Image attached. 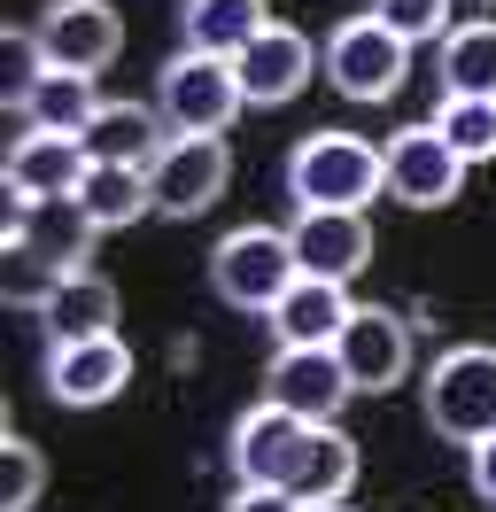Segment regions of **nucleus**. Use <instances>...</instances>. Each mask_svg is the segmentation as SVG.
<instances>
[{
    "mask_svg": "<svg viewBox=\"0 0 496 512\" xmlns=\"http://www.w3.org/2000/svg\"><path fill=\"white\" fill-rule=\"evenodd\" d=\"M388 194V163L357 132H303L287 148V202L295 210H365Z\"/></svg>",
    "mask_w": 496,
    "mask_h": 512,
    "instance_id": "nucleus-1",
    "label": "nucleus"
},
{
    "mask_svg": "<svg viewBox=\"0 0 496 512\" xmlns=\"http://www.w3.org/2000/svg\"><path fill=\"white\" fill-rule=\"evenodd\" d=\"M155 109H163L171 140H217V132H225V125L248 109V94H241V63L179 47L171 63L155 70Z\"/></svg>",
    "mask_w": 496,
    "mask_h": 512,
    "instance_id": "nucleus-2",
    "label": "nucleus"
},
{
    "mask_svg": "<svg viewBox=\"0 0 496 512\" xmlns=\"http://www.w3.org/2000/svg\"><path fill=\"white\" fill-rule=\"evenodd\" d=\"M303 280V264H295V233H279V225H233L225 241L210 249V288L225 311H256V319H272V303Z\"/></svg>",
    "mask_w": 496,
    "mask_h": 512,
    "instance_id": "nucleus-3",
    "label": "nucleus"
},
{
    "mask_svg": "<svg viewBox=\"0 0 496 512\" xmlns=\"http://www.w3.org/2000/svg\"><path fill=\"white\" fill-rule=\"evenodd\" d=\"M419 404H427V427L442 443H481L496 435V350L489 342H458V350H442L427 365V388H419Z\"/></svg>",
    "mask_w": 496,
    "mask_h": 512,
    "instance_id": "nucleus-4",
    "label": "nucleus"
},
{
    "mask_svg": "<svg viewBox=\"0 0 496 512\" xmlns=\"http://www.w3.org/2000/svg\"><path fill=\"white\" fill-rule=\"evenodd\" d=\"M318 63H326V86H334L341 101H396L403 78H411V47H403L380 16H349V24L326 32Z\"/></svg>",
    "mask_w": 496,
    "mask_h": 512,
    "instance_id": "nucleus-5",
    "label": "nucleus"
},
{
    "mask_svg": "<svg viewBox=\"0 0 496 512\" xmlns=\"http://www.w3.org/2000/svg\"><path fill=\"white\" fill-rule=\"evenodd\" d=\"M303 450H310V419H295L287 404H248L233 419V443H225V466L233 481H272V489H295L303 474Z\"/></svg>",
    "mask_w": 496,
    "mask_h": 512,
    "instance_id": "nucleus-6",
    "label": "nucleus"
},
{
    "mask_svg": "<svg viewBox=\"0 0 496 512\" xmlns=\"http://www.w3.org/2000/svg\"><path fill=\"white\" fill-rule=\"evenodd\" d=\"M380 163H388V194L403 210H442L465 187V156L434 132V117L427 125H403L396 140H380Z\"/></svg>",
    "mask_w": 496,
    "mask_h": 512,
    "instance_id": "nucleus-7",
    "label": "nucleus"
},
{
    "mask_svg": "<svg viewBox=\"0 0 496 512\" xmlns=\"http://www.w3.org/2000/svg\"><path fill=\"white\" fill-rule=\"evenodd\" d=\"M334 357H341V373H349L357 396H388L411 373V326L388 303H357L349 326H341V342H334Z\"/></svg>",
    "mask_w": 496,
    "mask_h": 512,
    "instance_id": "nucleus-8",
    "label": "nucleus"
},
{
    "mask_svg": "<svg viewBox=\"0 0 496 512\" xmlns=\"http://www.w3.org/2000/svg\"><path fill=\"white\" fill-rule=\"evenodd\" d=\"M124 381H132V350L124 334H101V342H47V396L62 412H101L117 404Z\"/></svg>",
    "mask_w": 496,
    "mask_h": 512,
    "instance_id": "nucleus-9",
    "label": "nucleus"
},
{
    "mask_svg": "<svg viewBox=\"0 0 496 512\" xmlns=\"http://www.w3.org/2000/svg\"><path fill=\"white\" fill-rule=\"evenodd\" d=\"M39 47H47V63L55 70H109L124 47V16L109 8V0H47L39 8Z\"/></svg>",
    "mask_w": 496,
    "mask_h": 512,
    "instance_id": "nucleus-10",
    "label": "nucleus"
},
{
    "mask_svg": "<svg viewBox=\"0 0 496 512\" xmlns=\"http://www.w3.org/2000/svg\"><path fill=\"white\" fill-rule=\"evenodd\" d=\"M86 140H70V132H16L8 140V163H0V179H8V194H16V210H31V202H70V194L86 187Z\"/></svg>",
    "mask_w": 496,
    "mask_h": 512,
    "instance_id": "nucleus-11",
    "label": "nucleus"
},
{
    "mask_svg": "<svg viewBox=\"0 0 496 512\" xmlns=\"http://www.w3.org/2000/svg\"><path fill=\"white\" fill-rule=\"evenodd\" d=\"M233 179V156H225V140H171L163 156L148 163V187H155V218H202L217 194Z\"/></svg>",
    "mask_w": 496,
    "mask_h": 512,
    "instance_id": "nucleus-12",
    "label": "nucleus"
},
{
    "mask_svg": "<svg viewBox=\"0 0 496 512\" xmlns=\"http://www.w3.org/2000/svg\"><path fill=\"white\" fill-rule=\"evenodd\" d=\"M295 264H303V280H334V288H349L357 272L372 264V218L365 210H295Z\"/></svg>",
    "mask_w": 496,
    "mask_h": 512,
    "instance_id": "nucleus-13",
    "label": "nucleus"
},
{
    "mask_svg": "<svg viewBox=\"0 0 496 512\" xmlns=\"http://www.w3.org/2000/svg\"><path fill=\"white\" fill-rule=\"evenodd\" d=\"M264 396L287 404L295 419H310V427H326L357 388H349V373H341L334 350H272V365H264Z\"/></svg>",
    "mask_w": 496,
    "mask_h": 512,
    "instance_id": "nucleus-14",
    "label": "nucleus"
},
{
    "mask_svg": "<svg viewBox=\"0 0 496 512\" xmlns=\"http://www.w3.org/2000/svg\"><path fill=\"white\" fill-rule=\"evenodd\" d=\"M310 70H326L318 55H310V39L295 32V24H272V32L241 55V94H248V109H287V101L310 86Z\"/></svg>",
    "mask_w": 496,
    "mask_h": 512,
    "instance_id": "nucleus-15",
    "label": "nucleus"
},
{
    "mask_svg": "<svg viewBox=\"0 0 496 512\" xmlns=\"http://www.w3.org/2000/svg\"><path fill=\"white\" fill-rule=\"evenodd\" d=\"M349 288H334V280H295V288L272 303V342L279 350H334L341 342V326H349Z\"/></svg>",
    "mask_w": 496,
    "mask_h": 512,
    "instance_id": "nucleus-16",
    "label": "nucleus"
},
{
    "mask_svg": "<svg viewBox=\"0 0 496 512\" xmlns=\"http://www.w3.org/2000/svg\"><path fill=\"white\" fill-rule=\"evenodd\" d=\"M78 140H86L93 163H140V171H148V163L171 148V125H163L155 101H101V117H93Z\"/></svg>",
    "mask_w": 496,
    "mask_h": 512,
    "instance_id": "nucleus-17",
    "label": "nucleus"
},
{
    "mask_svg": "<svg viewBox=\"0 0 496 512\" xmlns=\"http://www.w3.org/2000/svg\"><path fill=\"white\" fill-rule=\"evenodd\" d=\"M39 319H47V342H101V334H117V288L78 264V272H62L47 288Z\"/></svg>",
    "mask_w": 496,
    "mask_h": 512,
    "instance_id": "nucleus-18",
    "label": "nucleus"
},
{
    "mask_svg": "<svg viewBox=\"0 0 496 512\" xmlns=\"http://www.w3.org/2000/svg\"><path fill=\"white\" fill-rule=\"evenodd\" d=\"M179 32H186L194 55L241 63L248 47L272 32V8H264V0H179Z\"/></svg>",
    "mask_w": 496,
    "mask_h": 512,
    "instance_id": "nucleus-19",
    "label": "nucleus"
},
{
    "mask_svg": "<svg viewBox=\"0 0 496 512\" xmlns=\"http://www.w3.org/2000/svg\"><path fill=\"white\" fill-rule=\"evenodd\" d=\"M442 101H496V16H473L434 47Z\"/></svg>",
    "mask_w": 496,
    "mask_h": 512,
    "instance_id": "nucleus-20",
    "label": "nucleus"
},
{
    "mask_svg": "<svg viewBox=\"0 0 496 512\" xmlns=\"http://www.w3.org/2000/svg\"><path fill=\"white\" fill-rule=\"evenodd\" d=\"M70 202L93 218V233H124V225L155 218V187H148L140 163H86V187Z\"/></svg>",
    "mask_w": 496,
    "mask_h": 512,
    "instance_id": "nucleus-21",
    "label": "nucleus"
},
{
    "mask_svg": "<svg viewBox=\"0 0 496 512\" xmlns=\"http://www.w3.org/2000/svg\"><path fill=\"white\" fill-rule=\"evenodd\" d=\"M16 249L47 256L55 272H78V256H86L93 241V218L78 210V202H31V210H16V233H8Z\"/></svg>",
    "mask_w": 496,
    "mask_h": 512,
    "instance_id": "nucleus-22",
    "label": "nucleus"
},
{
    "mask_svg": "<svg viewBox=\"0 0 496 512\" xmlns=\"http://www.w3.org/2000/svg\"><path fill=\"white\" fill-rule=\"evenodd\" d=\"M16 117H24L31 132H70V140H78V132L101 117V94H93L86 70H47V78L31 86V101L16 109Z\"/></svg>",
    "mask_w": 496,
    "mask_h": 512,
    "instance_id": "nucleus-23",
    "label": "nucleus"
},
{
    "mask_svg": "<svg viewBox=\"0 0 496 512\" xmlns=\"http://www.w3.org/2000/svg\"><path fill=\"white\" fill-rule=\"evenodd\" d=\"M349 489H357V443H349L334 419H326V427H310V450H303V474H295V497H303V505H341Z\"/></svg>",
    "mask_w": 496,
    "mask_h": 512,
    "instance_id": "nucleus-24",
    "label": "nucleus"
},
{
    "mask_svg": "<svg viewBox=\"0 0 496 512\" xmlns=\"http://www.w3.org/2000/svg\"><path fill=\"white\" fill-rule=\"evenodd\" d=\"M372 16L403 39V47H442L458 32V0H372Z\"/></svg>",
    "mask_w": 496,
    "mask_h": 512,
    "instance_id": "nucleus-25",
    "label": "nucleus"
},
{
    "mask_svg": "<svg viewBox=\"0 0 496 512\" xmlns=\"http://www.w3.org/2000/svg\"><path fill=\"white\" fill-rule=\"evenodd\" d=\"M434 132L465 156V171H473V163H496V101H442V109H434Z\"/></svg>",
    "mask_w": 496,
    "mask_h": 512,
    "instance_id": "nucleus-26",
    "label": "nucleus"
},
{
    "mask_svg": "<svg viewBox=\"0 0 496 512\" xmlns=\"http://www.w3.org/2000/svg\"><path fill=\"white\" fill-rule=\"evenodd\" d=\"M47 70H55V63H47V47H39L31 24H16V32L0 39V101H8V109H24L31 86H39Z\"/></svg>",
    "mask_w": 496,
    "mask_h": 512,
    "instance_id": "nucleus-27",
    "label": "nucleus"
},
{
    "mask_svg": "<svg viewBox=\"0 0 496 512\" xmlns=\"http://www.w3.org/2000/svg\"><path fill=\"white\" fill-rule=\"evenodd\" d=\"M39 489H47V458H39L24 435H8V443H0V512H31Z\"/></svg>",
    "mask_w": 496,
    "mask_h": 512,
    "instance_id": "nucleus-28",
    "label": "nucleus"
},
{
    "mask_svg": "<svg viewBox=\"0 0 496 512\" xmlns=\"http://www.w3.org/2000/svg\"><path fill=\"white\" fill-rule=\"evenodd\" d=\"M225 512H310V505L295 497V489H272V481H233Z\"/></svg>",
    "mask_w": 496,
    "mask_h": 512,
    "instance_id": "nucleus-29",
    "label": "nucleus"
},
{
    "mask_svg": "<svg viewBox=\"0 0 496 512\" xmlns=\"http://www.w3.org/2000/svg\"><path fill=\"white\" fill-rule=\"evenodd\" d=\"M465 481H473L481 505H496V435H481V443L465 450Z\"/></svg>",
    "mask_w": 496,
    "mask_h": 512,
    "instance_id": "nucleus-30",
    "label": "nucleus"
},
{
    "mask_svg": "<svg viewBox=\"0 0 496 512\" xmlns=\"http://www.w3.org/2000/svg\"><path fill=\"white\" fill-rule=\"evenodd\" d=\"M310 512H349V505H310Z\"/></svg>",
    "mask_w": 496,
    "mask_h": 512,
    "instance_id": "nucleus-31",
    "label": "nucleus"
}]
</instances>
